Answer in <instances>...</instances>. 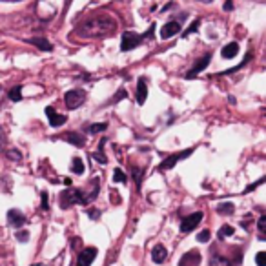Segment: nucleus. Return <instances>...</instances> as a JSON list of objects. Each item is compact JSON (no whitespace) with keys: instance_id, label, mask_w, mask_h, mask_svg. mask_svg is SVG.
<instances>
[{"instance_id":"30","label":"nucleus","mask_w":266,"mask_h":266,"mask_svg":"<svg viewBox=\"0 0 266 266\" xmlns=\"http://www.w3.org/2000/svg\"><path fill=\"white\" fill-rule=\"evenodd\" d=\"M199 26H201V22H199V20H195V22H193V24H191V26H190V29H188V31H186V33H184V37H188V35H191V33H195V31H197V28H199Z\"/></svg>"},{"instance_id":"5","label":"nucleus","mask_w":266,"mask_h":266,"mask_svg":"<svg viewBox=\"0 0 266 266\" xmlns=\"http://www.w3.org/2000/svg\"><path fill=\"white\" fill-rule=\"evenodd\" d=\"M193 153V148H190V150H184V152H181V153H175V155H170L166 161L162 162L161 166H159V170L161 171H164V170H171L173 166H175L177 162H181L182 159H186V157H190V155Z\"/></svg>"},{"instance_id":"22","label":"nucleus","mask_w":266,"mask_h":266,"mask_svg":"<svg viewBox=\"0 0 266 266\" xmlns=\"http://www.w3.org/2000/svg\"><path fill=\"white\" fill-rule=\"evenodd\" d=\"M211 266H233V265H230V261L228 259L215 255V257H211Z\"/></svg>"},{"instance_id":"3","label":"nucleus","mask_w":266,"mask_h":266,"mask_svg":"<svg viewBox=\"0 0 266 266\" xmlns=\"http://www.w3.org/2000/svg\"><path fill=\"white\" fill-rule=\"evenodd\" d=\"M153 29H155V26H152L146 35H137V33H133V31H124V33H122V44H120V49H122V51H132V49H135L137 46L142 44V40H144L146 37L153 35Z\"/></svg>"},{"instance_id":"25","label":"nucleus","mask_w":266,"mask_h":266,"mask_svg":"<svg viewBox=\"0 0 266 266\" xmlns=\"http://www.w3.org/2000/svg\"><path fill=\"white\" fill-rule=\"evenodd\" d=\"M142 175H144V170H142V168H133V179H137V188H140Z\"/></svg>"},{"instance_id":"7","label":"nucleus","mask_w":266,"mask_h":266,"mask_svg":"<svg viewBox=\"0 0 266 266\" xmlns=\"http://www.w3.org/2000/svg\"><path fill=\"white\" fill-rule=\"evenodd\" d=\"M95 257H97V248H93V246H90V248H84L82 252L78 253L77 266H90L91 263L95 261Z\"/></svg>"},{"instance_id":"2","label":"nucleus","mask_w":266,"mask_h":266,"mask_svg":"<svg viewBox=\"0 0 266 266\" xmlns=\"http://www.w3.org/2000/svg\"><path fill=\"white\" fill-rule=\"evenodd\" d=\"M58 201H60L62 208H70L73 204H86L88 203V195H84L82 190H66V191L60 193Z\"/></svg>"},{"instance_id":"16","label":"nucleus","mask_w":266,"mask_h":266,"mask_svg":"<svg viewBox=\"0 0 266 266\" xmlns=\"http://www.w3.org/2000/svg\"><path fill=\"white\" fill-rule=\"evenodd\" d=\"M66 140L71 142V144H75V146H84V137L82 135H77V133H68L66 135Z\"/></svg>"},{"instance_id":"10","label":"nucleus","mask_w":266,"mask_h":266,"mask_svg":"<svg viewBox=\"0 0 266 266\" xmlns=\"http://www.w3.org/2000/svg\"><path fill=\"white\" fill-rule=\"evenodd\" d=\"M7 221H9V224H11L13 228H20V226H24V224L28 223V221H26V215L19 210L7 211Z\"/></svg>"},{"instance_id":"32","label":"nucleus","mask_w":266,"mask_h":266,"mask_svg":"<svg viewBox=\"0 0 266 266\" xmlns=\"http://www.w3.org/2000/svg\"><path fill=\"white\" fill-rule=\"evenodd\" d=\"M4 144H6V132H4V130H2V126H0V152H2Z\"/></svg>"},{"instance_id":"11","label":"nucleus","mask_w":266,"mask_h":266,"mask_svg":"<svg viewBox=\"0 0 266 266\" xmlns=\"http://www.w3.org/2000/svg\"><path fill=\"white\" fill-rule=\"evenodd\" d=\"M46 117H48L49 120V124L53 128H58V126H62L64 122H66V115H58V113L49 106V108H46Z\"/></svg>"},{"instance_id":"1","label":"nucleus","mask_w":266,"mask_h":266,"mask_svg":"<svg viewBox=\"0 0 266 266\" xmlns=\"http://www.w3.org/2000/svg\"><path fill=\"white\" fill-rule=\"evenodd\" d=\"M117 31V20L112 15H93L77 26L75 33L80 38H102L112 37Z\"/></svg>"},{"instance_id":"26","label":"nucleus","mask_w":266,"mask_h":266,"mask_svg":"<svg viewBox=\"0 0 266 266\" xmlns=\"http://www.w3.org/2000/svg\"><path fill=\"white\" fill-rule=\"evenodd\" d=\"M228 235H233V228H231V226H223V228L219 230V239H224V237H228Z\"/></svg>"},{"instance_id":"23","label":"nucleus","mask_w":266,"mask_h":266,"mask_svg":"<svg viewBox=\"0 0 266 266\" xmlns=\"http://www.w3.org/2000/svg\"><path fill=\"white\" fill-rule=\"evenodd\" d=\"M20 90H22L20 86H17V88H13V90L9 91V98H11L13 102H19V100L22 98V91Z\"/></svg>"},{"instance_id":"31","label":"nucleus","mask_w":266,"mask_h":266,"mask_svg":"<svg viewBox=\"0 0 266 266\" xmlns=\"http://www.w3.org/2000/svg\"><path fill=\"white\" fill-rule=\"evenodd\" d=\"M88 217L93 219V221H97V219L100 217V211L95 210V208H91V210H88Z\"/></svg>"},{"instance_id":"12","label":"nucleus","mask_w":266,"mask_h":266,"mask_svg":"<svg viewBox=\"0 0 266 266\" xmlns=\"http://www.w3.org/2000/svg\"><path fill=\"white\" fill-rule=\"evenodd\" d=\"M210 60H211V55H210V53H208V55H204L203 58H201V60H199V62H197L195 66H193V68H191V70H190L188 73H186V78L197 77V73H201V71H203L204 68H206V66L210 64Z\"/></svg>"},{"instance_id":"8","label":"nucleus","mask_w":266,"mask_h":266,"mask_svg":"<svg viewBox=\"0 0 266 266\" xmlns=\"http://www.w3.org/2000/svg\"><path fill=\"white\" fill-rule=\"evenodd\" d=\"M179 31H181V24H179V22H168V24L162 26L161 38L162 40H168V38H171V37H175Z\"/></svg>"},{"instance_id":"34","label":"nucleus","mask_w":266,"mask_h":266,"mask_svg":"<svg viewBox=\"0 0 266 266\" xmlns=\"http://www.w3.org/2000/svg\"><path fill=\"white\" fill-rule=\"evenodd\" d=\"M49 204H48V193L46 191H42V210H48Z\"/></svg>"},{"instance_id":"13","label":"nucleus","mask_w":266,"mask_h":266,"mask_svg":"<svg viewBox=\"0 0 266 266\" xmlns=\"http://www.w3.org/2000/svg\"><path fill=\"white\" fill-rule=\"evenodd\" d=\"M166 257H168V250H166V246H162V245H157L152 250V259H153V263H164L166 261Z\"/></svg>"},{"instance_id":"38","label":"nucleus","mask_w":266,"mask_h":266,"mask_svg":"<svg viewBox=\"0 0 266 266\" xmlns=\"http://www.w3.org/2000/svg\"><path fill=\"white\" fill-rule=\"evenodd\" d=\"M33 266H42V265H33Z\"/></svg>"},{"instance_id":"4","label":"nucleus","mask_w":266,"mask_h":266,"mask_svg":"<svg viewBox=\"0 0 266 266\" xmlns=\"http://www.w3.org/2000/svg\"><path fill=\"white\" fill-rule=\"evenodd\" d=\"M64 102L70 110H77L86 102V91L84 90H70L64 95Z\"/></svg>"},{"instance_id":"9","label":"nucleus","mask_w":266,"mask_h":266,"mask_svg":"<svg viewBox=\"0 0 266 266\" xmlns=\"http://www.w3.org/2000/svg\"><path fill=\"white\" fill-rule=\"evenodd\" d=\"M199 265H201V253L197 252V250L184 253L182 259L179 261V266H199Z\"/></svg>"},{"instance_id":"27","label":"nucleus","mask_w":266,"mask_h":266,"mask_svg":"<svg viewBox=\"0 0 266 266\" xmlns=\"http://www.w3.org/2000/svg\"><path fill=\"white\" fill-rule=\"evenodd\" d=\"M210 237H211V233H210V230H203L199 235H197V241L199 243H208L210 241Z\"/></svg>"},{"instance_id":"29","label":"nucleus","mask_w":266,"mask_h":266,"mask_svg":"<svg viewBox=\"0 0 266 266\" xmlns=\"http://www.w3.org/2000/svg\"><path fill=\"white\" fill-rule=\"evenodd\" d=\"M255 261H257V266H266V253L259 252L257 253V257H255Z\"/></svg>"},{"instance_id":"37","label":"nucleus","mask_w":266,"mask_h":266,"mask_svg":"<svg viewBox=\"0 0 266 266\" xmlns=\"http://www.w3.org/2000/svg\"><path fill=\"white\" fill-rule=\"evenodd\" d=\"M197 2H213V0H197Z\"/></svg>"},{"instance_id":"20","label":"nucleus","mask_w":266,"mask_h":266,"mask_svg":"<svg viewBox=\"0 0 266 266\" xmlns=\"http://www.w3.org/2000/svg\"><path fill=\"white\" fill-rule=\"evenodd\" d=\"M233 204L231 203H223V204H219V208H217V211L221 213V215H230V213H233Z\"/></svg>"},{"instance_id":"15","label":"nucleus","mask_w":266,"mask_h":266,"mask_svg":"<svg viewBox=\"0 0 266 266\" xmlns=\"http://www.w3.org/2000/svg\"><path fill=\"white\" fill-rule=\"evenodd\" d=\"M237 53H239V44L237 42H230L228 46H224L223 51H221V55H223L224 58H233Z\"/></svg>"},{"instance_id":"17","label":"nucleus","mask_w":266,"mask_h":266,"mask_svg":"<svg viewBox=\"0 0 266 266\" xmlns=\"http://www.w3.org/2000/svg\"><path fill=\"white\" fill-rule=\"evenodd\" d=\"M29 42L37 44V46L40 49H44V51H51V49H53V46H51L48 40H44V38H29Z\"/></svg>"},{"instance_id":"35","label":"nucleus","mask_w":266,"mask_h":266,"mask_svg":"<svg viewBox=\"0 0 266 266\" xmlns=\"http://www.w3.org/2000/svg\"><path fill=\"white\" fill-rule=\"evenodd\" d=\"M7 155H9L11 159H17V161H20V157H22V155L19 153V152H7Z\"/></svg>"},{"instance_id":"33","label":"nucleus","mask_w":266,"mask_h":266,"mask_svg":"<svg viewBox=\"0 0 266 266\" xmlns=\"http://www.w3.org/2000/svg\"><path fill=\"white\" fill-rule=\"evenodd\" d=\"M263 182H265V179H261V181H257V182H255V184H252V186H248V188L245 190V193H248V191H252V190H255V188H257V186H261Z\"/></svg>"},{"instance_id":"21","label":"nucleus","mask_w":266,"mask_h":266,"mask_svg":"<svg viewBox=\"0 0 266 266\" xmlns=\"http://www.w3.org/2000/svg\"><path fill=\"white\" fill-rule=\"evenodd\" d=\"M113 181L115 182H122V184H126L128 182V177H126V173H124V171H122V170H115V171H113Z\"/></svg>"},{"instance_id":"6","label":"nucleus","mask_w":266,"mask_h":266,"mask_svg":"<svg viewBox=\"0 0 266 266\" xmlns=\"http://www.w3.org/2000/svg\"><path fill=\"white\" fill-rule=\"evenodd\" d=\"M201 221H203V213H201V211H195V213H191V215H188L186 219H182L181 231H182V233H188V231H191L193 228H197Z\"/></svg>"},{"instance_id":"18","label":"nucleus","mask_w":266,"mask_h":266,"mask_svg":"<svg viewBox=\"0 0 266 266\" xmlns=\"http://www.w3.org/2000/svg\"><path fill=\"white\" fill-rule=\"evenodd\" d=\"M108 130V124L106 122H100V124H90L86 126V133H100V132H106Z\"/></svg>"},{"instance_id":"19","label":"nucleus","mask_w":266,"mask_h":266,"mask_svg":"<svg viewBox=\"0 0 266 266\" xmlns=\"http://www.w3.org/2000/svg\"><path fill=\"white\" fill-rule=\"evenodd\" d=\"M71 171H73V173H77V175H82V173H84V164H82V159H73Z\"/></svg>"},{"instance_id":"24","label":"nucleus","mask_w":266,"mask_h":266,"mask_svg":"<svg viewBox=\"0 0 266 266\" xmlns=\"http://www.w3.org/2000/svg\"><path fill=\"white\" fill-rule=\"evenodd\" d=\"M257 226H259L261 239H265V233H266V215H261L259 221H257Z\"/></svg>"},{"instance_id":"36","label":"nucleus","mask_w":266,"mask_h":266,"mask_svg":"<svg viewBox=\"0 0 266 266\" xmlns=\"http://www.w3.org/2000/svg\"><path fill=\"white\" fill-rule=\"evenodd\" d=\"M224 9H226V11H231V9H233V4H231V0H228V2H226Z\"/></svg>"},{"instance_id":"14","label":"nucleus","mask_w":266,"mask_h":266,"mask_svg":"<svg viewBox=\"0 0 266 266\" xmlns=\"http://www.w3.org/2000/svg\"><path fill=\"white\" fill-rule=\"evenodd\" d=\"M146 97H148L146 80H144V78H139V82H137V102H139V104H144V102H146Z\"/></svg>"},{"instance_id":"28","label":"nucleus","mask_w":266,"mask_h":266,"mask_svg":"<svg viewBox=\"0 0 266 266\" xmlns=\"http://www.w3.org/2000/svg\"><path fill=\"white\" fill-rule=\"evenodd\" d=\"M17 241H20V243H28L29 233L28 231H17Z\"/></svg>"}]
</instances>
